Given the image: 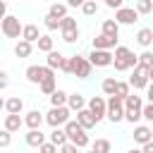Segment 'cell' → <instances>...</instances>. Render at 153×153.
Wrapping results in <instances>:
<instances>
[{
    "label": "cell",
    "mask_w": 153,
    "mask_h": 153,
    "mask_svg": "<svg viewBox=\"0 0 153 153\" xmlns=\"http://www.w3.org/2000/svg\"><path fill=\"white\" fill-rule=\"evenodd\" d=\"M115 69L117 72H127V69H134L139 65V55H134L127 45H117L115 48Z\"/></svg>",
    "instance_id": "6da1fadb"
},
{
    "label": "cell",
    "mask_w": 153,
    "mask_h": 153,
    "mask_svg": "<svg viewBox=\"0 0 153 153\" xmlns=\"http://www.w3.org/2000/svg\"><path fill=\"white\" fill-rule=\"evenodd\" d=\"M91 69H93V65H91L88 57H81V55L69 57V74H74L76 79H86V76H91Z\"/></svg>",
    "instance_id": "7a4b0ae2"
},
{
    "label": "cell",
    "mask_w": 153,
    "mask_h": 153,
    "mask_svg": "<svg viewBox=\"0 0 153 153\" xmlns=\"http://www.w3.org/2000/svg\"><path fill=\"white\" fill-rule=\"evenodd\" d=\"M108 120L112 124L124 120V98H120V96H110L108 98Z\"/></svg>",
    "instance_id": "3957f363"
},
{
    "label": "cell",
    "mask_w": 153,
    "mask_h": 153,
    "mask_svg": "<svg viewBox=\"0 0 153 153\" xmlns=\"http://www.w3.org/2000/svg\"><path fill=\"white\" fill-rule=\"evenodd\" d=\"M69 105H60V108H50V112L45 115V122L50 124V127H62V124H67L69 122Z\"/></svg>",
    "instance_id": "277c9868"
},
{
    "label": "cell",
    "mask_w": 153,
    "mask_h": 153,
    "mask_svg": "<svg viewBox=\"0 0 153 153\" xmlns=\"http://www.w3.org/2000/svg\"><path fill=\"white\" fill-rule=\"evenodd\" d=\"M22 31H24V26L19 24L17 17H12V14H5L2 17V33L7 38H22Z\"/></svg>",
    "instance_id": "5b68a950"
},
{
    "label": "cell",
    "mask_w": 153,
    "mask_h": 153,
    "mask_svg": "<svg viewBox=\"0 0 153 153\" xmlns=\"http://www.w3.org/2000/svg\"><path fill=\"white\" fill-rule=\"evenodd\" d=\"M48 76H55V69L53 67H38V65H31V67H26V79L31 81V84H41L43 79H48Z\"/></svg>",
    "instance_id": "8992f818"
},
{
    "label": "cell",
    "mask_w": 153,
    "mask_h": 153,
    "mask_svg": "<svg viewBox=\"0 0 153 153\" xmlns=\"http://www.w3.org/2000/svg\"><path fill=\"white\" fill-rule=\"evenodd\" d=\"M129 84H131L134 88H146V86L151 84V79H148V67L136 65L134 72H131V76H129Z\"/></svg>",
    "instance_id": "52a82bcc"
},
{
    "label": "cell",
    "mask_w": 153,
    "mask_h": 153,
    "mask_svg": "<svg viewBox=\"0 0 153 153\" xmlns=\"http://www.w3.org/2000/svg\"><path fill=\"white\" fill-rule=\"evenodd\" d=\"M88 60H91L93 67H110V65L115 62V55H112L110 50H98V48H93V53L88 55Z\"/></svg>",
    "instance_id": "ba28073f"
},
{
    "label": "cell",
    "mask_w": 153,
    "mask_h": 153,
    "mask_svg": "<svg viewBox=\"0 0 153 153\" xmlns=\"http://www.w3.org/2000/svg\"><path fill=\"white\" fill-rule=\"evenodd\" d=\"M93 115H96V120L100 122L103 117H108V100L105 98H100V96H93L91 100H88V105H86Z\"/></svg>",
    "instance_id": "9c48e42d"
},
{
    "label": "cell",
    "mask_w": 153,
    "mask_h": 153,
    "mask_svg": "<svg viewBox=\"0 0 153 153\" xmlns=\"http://www.w3.org/2000/svg\"><path fill=\"white\" fill-rule=\"evenodd\" d=\"M115 19L120 22V24H134V22H139V12H136V7H120L117 12H115Z\"/></svg>",
    "instance_id": "30bf717a"
},
{
    "label": "cell",
    "mask_w": 153,
    "mask_h": 153,
    "mask_svg": "<svg viewBox=\"0 0 153 153\" xmlns=\"http://www.w3.org/2000/svg\"><path fill=\"white\" fill-rule=\"evenodd\" d=\"M48 67H53V69H62V72H69V60H67L62 53L50 50V53H48Z\"/></svg>",
    "instance_id": "8fae6325"
},
{
    "label": "cell",
    "mask_w": 153,
    "mask_h": 153,
    "mask_svg": "<svg viewBox=\"0 0 153 153\" xmlns=\"http://www.w3.org/2000/svg\"><path fill=\"white\" fill-rule=\"evenodd\" d=\"M93 48H98V50H112V48H117V38L108 36V33H100V36L93 38Z\"/></svg>",
    "instance_id": "7c38bea8"
},
{
    "label": "cell",
    "mask_w": 153,
    "mask_h": 153,
    "mask_svg": "<svg viewBox=\"0 0 153 153\" xmlns=\"http://www.w3.org/2000/svg\"><path fill=\"white\" fill-rule=\"evenodd\" d=\"M76 120H79V124L84 127V129H93L96 124H98V120H96V115L88 110V108H84V110H79L76 112Z\"/></svg>",
    "instance_id": "4fadbf2b"
},
{
    "label": "cell",
    "mask_w": 153,
    "mask_h": 153,
    "mask_svg": "<svg viewBox=\"0 0 153 153\" xmlns=\"http://www.w3.org/2000/svg\"><path fill=\"white\" fill-rule=\"evenodd\" d=\"M24 124V120L17 115V112H7L5 115V122H2V127L7 129V131H19V127Z\"/></svg>",
    "instance_id": "5bb4252c"
},
{
    "label": "cell",
    "mask_w": 153,
    "mask_h": 153,
    "mask_svg": "<svg viewBox=\"0 0 153 153\" xmlns=\"http://www.w3.org/2000/svg\"><path fill=\"white\" fill-rule=\"evenodd\" d=\"M151 139H153V129H151V127L139 124V127L134 129V141H136V143H141V146H143V143H148Z\"/></svg>",
    "instance_id": "9a60e30c"
},
{
    "label": "cell",
    "mask_w": 153,
    "mask_h": 153,
    "mask_svg": "<svg viewBox=\"0 0 153 153\" xmlns=\"http://www.w3.org/2000/svg\"><path fill=\"white\" fill-rule=\"evenodd\" d=\"M43 120H45V117H43L38 110H31V112H26V117H24V124H26L29 129H41Z\"/></svg>",
    "instance_id": "2e32d148"
},
{
    "label": "cell",
    "mask_w": 153,
    "mask_h": 153,
    "mask_svg": "<svg viewBox=\"0 0 153 153\" xmlns=\"http://www.w3.org/2000/svg\"><path fill=\"white\" fill-rule=\"evenodd\" d=\"M26 143H29L31 148H41V146L45 143V134H41V129H29V134H26Z\"/></svg>",
    "instance_id": "e0dca14e"
},
{
    "label": "cell",
    "mask_w": 153,
    "mask_h": 153,
    "mask_svg": "<svg viewBox=\"0 0 153 153\" xmlns=\"http://www.w3.org/2000/svg\"><path fill=\"white\" fill-rule=\"evenodd\" d=\"M22 38H24V41H31V43H38V38H41V33H38V26H36V24H24Z\"/></svg>",
    "instance_id": "ac0fdd59"
},
{
    "label": "cell",
    "mask_w": 153,
    "mask_h": 153,
    "mask_svg": "<svg viewBox=\"0 0 153 153\" xmlns=\"http://www.w3.org/2000/svg\"><path fill=\"white\" fill-rule=\"evenodd\" d=\"M67 105H69V110H72V112H79V110H84V108H86V100H84V96H81V93H69Z\"/></svg>",
    "instance_id": "d6986e66"
},
{
    "label": "cell",
    "mask_w": 153,
    "mask_h": 153,
    "mask_svg": "<svg viewBox=\"0 0 153 153\" xmlns=\"http://www.w3.org/2000/svg\"><path fill=\"white\" fill-rule=\"evenodd\" d=\"M31 50H33V48H31V41H24V38H22V41L14 45V55H17L19 60L29 57V55H31Z\"/></svg>",
    "instance_id": "ffe728a7"
},
{
    "label": "cell",
    "mask_w": 153,
    "mask_h": 153,
    "mask_svg": "<svg viewBox=\"0 0 153 153\" xmlns=\"http://www.w3.org/2000/svg\"><path fill=\"white\" fill-rule=\"evenodd\" d=\"M124 110H143V100H141V96L129 93V96L124 98Z\"/></svg>",
    "instance_id": "44dd1931"
},
{
    "label": "cell",
    "mask_w": 153,
    "mask_h": 153,
    "mask_svg": "<svg viewBox=\"0 0 153 153\" xmlns=\"http://www.w3.org/2000/svg\"><path fill=\"white\" fill-rule=\"evenodd\" d=\"M5 110H7V112H17V115H19V112L24 110V100H22L19 96H12V98H7V100H5Z\"/></svg>",
    "instance_id": "7402d4cb"
},
{
    "label": "cell",
    "mask_w": 153,
    "mask_h": 153,
    "mask_svg": "<svg viewBox=\"0 0 153 153\" xmlns=\"http://www.w3.org/2000/svg\"><path fill=\"white\" fill-rule=\"evenodd\" d=\"M50 141H53V143H57V146H65V143L69 141V136H67V131H65V129L53 127V131H50Z\"/></svg>",
    "instance_id": "603a6c76"
},
{
    "label": "cell",
    "mask_w": 153,
    "mask_h": 153,
    "mask_svg": "<svg viewBox=\"0 0 153 153\" xmlns=\"http://www.w3.org/2000/svg\"><path fill=\"white\" fill-rule=\"evenodd\" d=\"M67 100H69V93H65L62 88H57L53 96H50V105L53 108H60V105H67Z\"/></svg>",
    "instance_id": "cb8c5ba5"
},
{
    "label": "cell",
    "mask_w": 153,
    "mask_h": 153,
    "mask_svg": "<svg viewBox=\"0 0 153 153\" xmlns=\"http://www.w3.org/2000/svg\"><path fill=\"white\" fill-rule=\"evenodd\" d=\"M69 141H72V143H76L79 148H86V146L91 143V141H88V134H86V129H79L76 134H72V136H69Z\"/></svg>",
    "instance_id": "d4e9b609"
},
{
    "label": "cell",
    "mask_w": 153,
    "mask_h": 153,
    "mask_svg": "<svg viewBox=\"0 0 153 153\" xmlns=\"http://www.w3.org/2000/svg\"><path fill=\"white\" fill-rule=\"evenodd\" d=\"M103 33L117 38V33H120V22H117V19H105V22H103Z\"/></svg>",
    "instance_id": "484cf974"
},
{
    "label": "cell",
    "mask_w": 153,
    "mask_h": 153,
    "mask_svg": "<svg viewBox=\"0 0 153 153\" xmlns=\"http://www.w3.org/2000/svg\"><path fill=\"white\" fill-rule=\"evenodd\" d=\"M136 41H139V45L148 48V45L153 43V29H141V31L136 33Z\"/></svg>",
    "instance_id": "4316f807"
},
{
    "label": "cell",
    "mask_w": 153,
    "mask_h": 153,
    "mask_svg": "<svg viewBox=\"0 0 153 153\" xmlns=\"http://www.w3.org/2000/svg\"><path fill=\"white\" fill-rule=\"evenodd\" d=\"M100 88H103V93H105V96H115L117 79H115V76H105V79H103V84H100Z\"/></svg>",
    "instance_id": "83f0119b"
},
{
    "label": "cell",
    "mask_w": 153,
    "mask_h": 153,
    "mask_svg": "<svg viewBox=\"0 0 153 153\" xmlns=\"http://www.w3.org/2000/svg\"><path fill=\"white\" fill-rule=\"evenodd\" d=\"M67 7H69V5H62V2H55V5H50V10H48V14H53V17H57V19H65V17H67Z\"/></svg>",
    "instance_id": "f1b7e54d"
},
{
    "label": "cell",
    "mask_w": 153,
    "mask_h": 153,
    "mask_svg": "<svg viewBox=\"0 0 153 153\" xmlns=\"http://www.w3.org/2000/svg\"><path fill=\"white\" fill-rule=\"evenodd\" d=\"M38 86H41V91H43L45 96H53V93L57 91V86H55V76H48V79H43Z\"/></svg>",
    "instance_id": "f546056e"
},
{
    "label": "cell",
    "mask_w": 153,
    "mask_h": 153,
    "mask_svg": "<svg viewBox=\"0 0 153 153\" xmlns=\"http://www.w3.org/2000/svg\"><path fill=\"white\" fill-rule=\"evenodd\" d=\"M91 148H93L96 153H110V141H108V139H96V141L91 143Z\"/></svg>",
    "instance_id": "4dcf8cb0"
},
{
    "label": "cell",
    "mask_w": 153,
    "mask_h": 153,
    "mask_svg": "<svg viewBox=\"0 0 153 153\" xmlns=\"http://www.w3.org/2000/svg\"><path fill=\"white\" fill-rule=\"evenodd\" d=\"M79 38V26H74V29H62V41L65 43H74Z\"/></svg>",
    "instance_id": "1f68e13d"
},
{
    "label": "cell",
    "mask_w": 153,
    "mask_h": 153,
    "mask_svg": "<svg viewBox=\"0 0 153 153\" xmlns=\"http://www.w3.org/2000/svg\"><path fill=\"white\" fill-rule=\"evenodd\" d=\"M136 12L139 14H151L153 12V0H136Z\"/></svg>",
    "instance_id": "d6a6232c"
},
{
    "label": "cell",
    "mask_w": 153,
    "mask_h": 153,
    "mask_svg": "<svg viewBox=\"0 0 153 153\" xmlns=\"http://www.w3.org/2000/svg\"><path fill=\"white\" fill-rule=\"evenodd\" d=\"M129 88H131V84H129V81H117V88H115V96H120V98H127V96L131 93Z\"/></svg>",
    "instance_id": "836d02e7"
},
{
    "label": "cell",
    "mask_w": 153,
    "mask_h": 153,
    "mask_svg": "<svg viewBox=\"0 0 153 153\" xmlns=\"http://www.w3.org/2000/svg\"><path fill=\"white\" fill-rule=\"evenodd\" d=\"M43 24H45V29H48V31H55V29H60V26H62V19H57V17H53V14H48Z\"/></svg>",
    "instance_id": "e575fe53"
},
{
    "label": "cell",
    "mask_w": 153,
    "mask_h": 153,
    "mask_svg": "<svg viewBox=\"0 0 153 153\" xmlns=\"http://www.w3.org/2000/svg\"><path fill=\"white\" fill-rule=\"evenodd\" d=\"M81 12H84L86 17H91V14H96V12H98V5H96V0H86V2L81 5Z\"/></svg>",
    "instance_id": "d590c367"
},
{
    "label": "cell",
    "mask_w": 153,
    "mask_h": 153,
    "mask_svg": "<svg viewBox=\"0 0 153 153\" xmlns=\"http://www.w3.org/2000/svg\"><path fill=\"white\" fill-rule=\"evenodd\" d=\"M38 50L50 53V50H53V38H50V36H41V38H38Z\"/></svg>",
    "instance_id": "8d00e7d4"
},
{
    "label": "cell",
    "mask_w": 153,
    "mask_h": 153,
    "mask_svg": "<svg viewBox=\"0 0 153 153\" xmlns=\"http://www.w3.org/2000/svg\"><path fill=\"white\" fill-rule=\"evenodd\" d=\"M141 117H143V110H124V120H129L131 124L139 122Z\"/></svg>",
    "instance_id": "74e56055"
},
{
    "label": "cell",
    "mask_w": 153,
    "mask_h": 153,
    "mask_svg": "<svg viewBox=\"0 0 153 153\" xmlns=\"http://www.w3.org/2000/svg\"><path fill=\"white\" fill-rule=\"evenodd\" d=\"M139 65H143V67H153V53H151V50L141 53V55H139Z\"/></svg>",
    "instance_id": "f35d334b"
},
{
    "label": "cell",
    "mask_w": 153,
    "mask_h": 153,
    "mask_svg": "<svg viewBox=\"0 0 153 153\" xmlns=\"http://www.w3.org/2000/svg\"><path fill=\"white\" fill-rule=\"evenodd\" d=\"M57 148H60L57 143H53V141H45V143L38 148V153H57Z\"/></svg>",
    "instance_id": "ab89813d"
},
{
    "label": "cell",
    "mask_w": 153,
    "mask_h": 153,
    "mask_svg": "<svg viewBox=\"0 0 153 153\" xmlns=\"http://www.w3.org/2000/svg\"><path fill=\"white\" fill-rule=\"evenodd\" d=\"M60 153H79V146L72 143V141H67L65 146H60Z\"/></svg>",
    "instance_id": "60d3db41"
},
{
    "label": "cell",
    "mask_w": 153,
    "mask_h": 153,
    "mask_svg": "<svg viewBox=\"0 0 153 153\" xmlns=\"http://www.w3.org/2000/svg\"><path fill=\"white\" fill-rule=\"evenodd\" d=\"M74 26H76V19H74V17H65V19H62L60 31H62V29H74Z\"/></svg>",
    "instance_id": "b9f144b4"
},
{
    "label": "cell",
    "mask_w": 153,
    "mask_h": 153,
    "mask_svg": "<svg viewBox=\"0 0 153 153\" xmlns=\"http://www.w3.org/2000/svg\"><path fill=\"white\" fill-rule=\"evenodd\" d=\"M10 134H12V131H7V129L0 134V146H2V148H7V146H10V141H12V136H10Z\"/></svg>",
    "instance_id": "7bdbcfd3"
},
{
    "label": "cell",
    "mask_w": 153,
    "mask_h": 153,
    "mask_svg": "<svg viewBox=\"0 0 153 153\" xmlns=\"http://www.w3.org/2000/svg\"><path fill=\"white\" fill-rule=\"evenodd\" d=\"M105 5L110 10H120V7H124V0H105Z\"/></svg>",
    "instance_id": "ee69618b"
},
{
    "label": "cell",
    "mask_w": 153,
    "mask_h": 153,
    "mask_svg": "<svg viewBox=\"0 0 153 153\" xmlns=\"http://www.w3.org/2000/svg\"><path fill=\"white\" fill-rule=\"evenodd\" d=\"M143 117H146L148 122H153V103H148V105H143Z\"/></svg>",
    "instance_id": "f6af8a7d"
},
{
    "label": "cell",
    "mask_w": 153,
    "mask_h": 153,
    "mask_svg": "<svg viewBox=\"0 0 153 153\" xmlns=\"http://www.w3.org/2000/svg\"><path fill=\"white\" fill-rule=\"evenodd\" d=\"M84 2H86V0H67V5H69V7H81Z\"/></svg>",
    "instance_id": "bcb514c9"
},
{
    "label": "cell",
    "mask_w": 153,
    "mask_h": 153,
    "mask_svg": "<svg viewBox=\"0 0 153 153\" xmlns=\"http://www.w3.org/2000/svg\"><path fill=\"white\" fill-rule=\"evenodd\" d=\"M146 96H148V100L153 103V81H151V84L146 86Z\"/></svg>",
    "instance_id": "7dc6e473"
},
{
    "label": "cell",
    "mask_w": 153,
    "mask_h": 153,
    "mask_svg": "<svg viewBox=\"0 0 153 153\" xmlns=\"http://www.w3.org/2000/svg\"><path fill=\"white\" fill-rule=\"evenodd\" d=\"M143 153H153V139L148 143H143Z\"/></svg>",
    "instance_id": "c3c4849f"
},
{
    "label": "cell",
    "mask_w": 153,
    "mask_h": 153,
    "mask_svg": "<svg viewBox=\"0 0 153 153\" xmlns=\"http://www.w3.org/2000/svg\"><path fill=\"white\" fill-rule=\"evenodd\" d=\"M148 79L153 81V67H148Z\"/></svg>",
    "instance_id": "681fc988"
},
{
    "label": "cell",
    "mask_w": 153,
    "mask_h": 153,
    "mask_svg": "<svg viewBox=\"0 0 153 153\" xmlns=\"http://www.w3.org/2000/svg\"><path fill=\"white\" fill-rule=\"evenodd\" d=\"M127 153H143V148L139 151V148H131V151H127Z\"/></svg>",
    "instance_id": "f907efd6"
},
{
    "label": "cell",
    "mask_w": 153,
    "mask_h": 153,
    "mask_svg": "<svg viewBox=\"0 0 153 153\" xmlns=\"http://www.w3.org/2000/svg\"><path fill=\"white\" fill-rule=\"evenodd\" d=\"M88 153H96V151H93V148H91V151H88Z\"/></svg>",
    "instance_id": "816d5d0a"
},
{
    "label": "cell",
    "mask_w": 153,
    "mask_h": 153,
    "mask_svg": "<svg viewBox=\"0 0 153 153\" xmlns=\"http://www.w3.org/2000/svg\"><path fill=\"white\" fill-rule=\"evenodd\" d=\"M2 2H7V0H2Z\"/></svg>",
    "instance_id": "f5cc1de1"
}]
</instances>
